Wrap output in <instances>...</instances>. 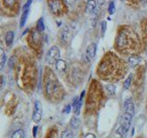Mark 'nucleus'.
I'll return each instance as SVG.
<instances>
[{"label": "nucleus", "mask_w": 147, "mask_h": 138, "mask_svg": "<svg viewBox=\"0 0 147 138\" xmlns=\"http://www.w3.org/2000/svg\"><path fill=\"white\" fill-rule=\"evenodd\" d=\"M131 38H130V34L127 30H123L119 33L118 38H117V47L119 49H125L127 46L130 44Z\"/></svg>", "instance_id": "nucleus-1"}, {"label": "nucleus", "mask_w": 147, "mask_h": 138, "mask_svg": "<svg viewBox=\"0 0 147 138\" xmlns=\"http://www.w3.org/2000/svg\"><path fill=\"white\" fill-rule=\"evenodd\" d=\"M60 59V50L56 46H53L48 51L47 54H46L45 61L49 64H56V62Z\"/></svg>", "instance_id": "nucleus-2"}, {"label": "nucleus", "mask_w": 147, "mask_h": 138, "mask_svg": "<svg viewBox=\"0 0 147 138\" xmlns=\"http://www.w3.org/2000/svg\"><path fill=\"white\" fill-rule=\"evenodd\" d=\"M41 116H42V106L39 100H36L34 103V110H33V114H32V120L35 122H39L41 120Z\"/></svg>", "instance_id": "nucleus-3"}, {"label": "nucleus", "mask_w": 147, "mask_h": 138, "mask_svg": "<svg viewBox=\"0 0 147 138\" xmlns=\"http://www.w3.org/2000/svg\"><path fill=\"white\" fill-rule=\"evenodd\" d=\"M49 8L53 14L61 13L63 9V3L61 0H49Z\"/></svg>", "instance_id": "nucleus-4"}, {"label": "nucleus", "mask_w": 147, "mask_h": 138, "mask_svg": "<svg viewBox=\"0 0 147 138\" xmlns=\"http://www.w3.org/2000/svg\"><path fill=\"white\" fill-rule=\"evenodd\" d=\"M70 36H71V31L69 30V27H64L61 32V40L63 41V43H66L69 41V39H70Z\"/></svg>", "instance_id": "nucleus-5"}, {"label": "nucleus", "mask_w": 147, "mask_h": 138, "mask_svg": "<svg viewBox=\"0 0 147 138\" xmlns=\"http://www.w3.org/2000/svg\"><path fill=\"white\" fill-rule=\"evenodd\" d=\"M96 3L95 0H87L86 2V13L88 14H93L96 11Z\"/></svg>", "instance_id": "nucleus-6"}, {"label": "nucleus", "mask_w": 147, "mask_h": 138, "mask_svg": "<svg viewBox=\"0 0 147 138\" xmlns=\"http://www.w3.org/2000/svg\"><path fill=\"white\" fill-rule=\"evenodd\" d=\"M96 53V43H91L90 45L87 46L86 48V55L88 58H94Z\"/></svg>", "instance_id": "nucleus-7"}, {"label": "nucleus", "mask_w": 147, "mask_h": 138, "mask_svg": "<svg viewBox=\"0 0 147 138\" xmlns=\"http://www.w3.org/2000/svg\"><path fill=\"white\" fill-rule=\"evenodd\" d=\"M55 67H56L57 71L60 72V73H63L65 72L66 70V63L64 60H62V59H59L58 61L55 64Z\"/></svg>", "instance_id": "nucleus-8"}, {"label": "nucleus", "mask_w": 147, "mask_h": 138, "mask_svg": "<svg viewBox=\"0 0 147 138\" xmlns=\"http://www.w3.org/2000/svg\"><path fill=\"white\" fill-rule=\"evenodd\" d=\"M84 96H85V91H83L81 93V95H80V97H79V99H78V100H77L76 104L74 106V112H75V113L76 115H78L80 112V109H81V106H82L83 98H84Z\"/></svg>", "instance_id": "nucleus-9"}, {"label": "nucleus", "mask_w": 147, "mask_h": 138, "mask_svg": "<svg viewBox=\"0 0 147 138\" xmlns=\"http://www.w3.org/2000/svg\"><path fill=\"white\" fill-rule=\"evenodd\" d=\"M29 12H30V9H26V10H23V13H22V16H21V18H20V28H23L26 23V20L28 18V16H29Z\"/></svg>", "instance_id": "nucleus-10"}, {"label": "nucleus", "mask_w": 147, "mask_h": 138, "mask_svg": "<svg viewBox=\"0 0 147 138\" xmlns=\"http://www.w3.org/2000/svg\"><path fill=\"white\" fill-rule=\"evenodd\" d=\"M141 61H142V60H141L140 57L134 56V55H133V56H131L130 58H129V60H128L129 64H130L131 66H136L137 64H140Z\"/></svg>", "instance_id": "nucleus-11"}, {"label": "nucleus", "mask_w": 147, "mask_h": 138, "mask_svg": "<svg viewBox=\"0 0 147 138\" xmlns=\"http://www.w3.org/2000/svg\"><path fill=\"white\" fill-rule=\"evenodd\" d=\"M13 40H14V32L13 31H8L7 33V36H6V43H7V45H11L12 43H13Z\"/></svg>", "instance_id": "nucleus-12"}, {"label": "nucleus", "mask_w": 147, "mask_h": 138, "mask_svg": "<svg viewBox=\"0 0 147 138\" xmlns=\"http://www.w3.org/2000/svg\"><path fill=\"white\" fill-rule=\"evenodd\" d=\"M70 124H71V127L74 128V129H77L80 125V120L78 119L77 117H73L71 122H70Z\"/></svg>", "instance_id": "nucleus-13"}, {"label": "nucleus", "mask_w": 147, "mask_h": 138, "mask_svg": "<svg viewBox=\"0 0 147 138\" xmlns=\"http://www.w3.org/2000/svg\"><path fill=\"white\" fill-rule=\"evenodd\" d=\"M105 87H106V90H107L109 92V94H110V95H114L115 92H116V87L114 85L109 84V85H106Z\"/></svg>", "instance_id": "nucleus-14"}, {"label": "nucleus", "mask_w": 147, "mask_h": 138, "mask_svg": "<svg viewBox=\"0 0 147 138\" xmlns=\"http://www.w3.org/2000/svg\"><path fill=\"white\" fill-rule=\"evenodd\" d=\"M11 138H24V132H23V130H21V129L17 130L12 135Z\"/></svg>", "instance_id": "nucleus-15"}, {"label": "nucleus", "mask_w": 147, "mask_h": 138, "mask_svg": "<svg viewBox=\"0 0 147 138\" xmlns=\"http://www.w3.org/2000/svg\"><path fill=\"white\" fill-rule=\"evenodd\" d=\"M45 29V25H44V22H43V18H40L37 22V30L39 31H43Z\"/></svg>", "instance_id": "nucleus-16"}, {"label": "nucleus", "mask_w": 147, "mask_h": 138, "mask_svg": "<svg viewBox=\"0 0 147 138\" xmlns=\"http://www.w3.org/2000/svg\"><path fill=\"white\" fill-rule=\"evenodd\" d=\"M5 62H6V54H5L4 50L0 48V66H1V67H3Z\"/></svg>", "instance_id": "nucleus-17"}, {"label": "nucleus", "mask_w": 147, "mask_h": 138, "mask_svg": "<svg viewBox=\"0 0 147 138\" xmlns=\"http://www.w3.org/2000/svg\"><path fill=\"white\" fill-rule=\"evenodd\" d=\"M132 75L131 74L130 76H129L128 77H127V79L125 80V82H124V84H123V87L125 89H129V87H130V85H131V79H132Z\"/></svg>", "instance_id": "nucleus-18"}, {"label": "nucleus", "mask_w": 147, "mask_h": 138, "mask_svg": "<svg viewBox=\"0 0 147 138\" xmlns=\"http://www.w3.org/2000/svg\"><path fill=\"white\" fill-rule=\"evenodd\" d=\"M61 138H73V133L70 130H65L63 132Z\"/></svg>", "instance_id": "nucleus-19"}, {"label": "nucleus", "mask_w": 147, "mask_h": 138, "mask_svg": "<svg viewBox=\"0 0 147 138\" xmlns=\"http://www.w3.org/2000/svg\"><path fill=\"white\" fill-rule=\"evenodd\" d=\"M108 11H109V13L110 14V15H112V14L115 13V3L113 1H111L109 4Z\"/></svg>", "instance_id": "nucleus-20"}, {"label": "nucleus", "mask_w": 147, "mask_h": 138, "mask_svg": "<svg viewBox=\"0 0 147 138\" xmlns=\"http://www.w3.org/2000/svg\"><path fill=\"white\" fill-rule=\"evenodd\" d=\"M17 0H4V4L5 6H7L8 7H12L14 5H15Z\"/></svg>", "instance_id": "nucleus-21"}, {"label": "nucleus", "mask_w": 147, "mask_h": 138, "mask_svg": "<svg viewBox=\"0 0 147 138\" xmlns=\"http://www.w3.org/2000/svg\"><path fill=\"white\" fill-rule=\"evenodd\" d=\"M106 29H107V22L103 21L102 23H101V32H102V34L105 33Z\"/></svg>", "instance_id": "nucleus-22"}, {"label": "nucleus", "mask_w": 147, "mask_h": 138, "mask_svg": "<svg viewBox=\"0 0 147 138\" xmlns=\"http://www.w3.org/2000/svg\"><path fill=\"white\" fill-rule=\"evenodd\" d=\"M31 2H32V0H28L27 3L24 5V7H23V10H26V9H30V5H31Z\"/></svg>", "instance_id": "nucleus-23"}, {"label": "nucleus", "mask_w": 147, "mask_h": 138, "mask_svg": "<svg viewBox=\"0 0 147 138\" xmlns=\"http://www.w3.org/2000/svg\"><path fill=\"white\" fill-rule=\"evenodd\" d=\"M4 83H5V80H4V76H0V90H1V89H3Z\"/></svg>", "instance_id": "nucleus-24"}, {"label": "nucleus", "mask_w": 147, "mask_h": 138, "mask_svg": "<svg viewBox=\"0 0 147 138\" xmlns=\"http://www.w3.org/2000/svg\"><path fill=\"white\" fill-rule=\"evenodd\" d=\"M76 0H65L66 4H67V5H69V6H71V5L75 4V3H76Z\"/></svg>", "instance_id": "nucleus-25"}, {"label": "nucleus", "mask_w": 147, "mask_h": 138, "mask_svg": "<svg viewBox=\"0 0 147 138\" xmlns=\"http://www.w3.org/2000/svg\"><path fill=\"white\" fill-rule=\"evenodd\" d=\"M85 138H96V136L93 135V133H87V135L85 136Z\"/></svg>", "instance_id": "nucleus-26"}, {"label": "nucleus", "mask_w": 147, "mask_h": 138, "mask_svg": "<svg viewBox=\"0 0 147 138\" xmlns=\"http://www.w3.org/2000/svg\"><path fill=\"white\" fill-rule=\"evenodd\" d=\"M70 109H71V106H70V105H68L67 107L65 108V110H63V112H65V113H69V112H70Z\"/></svg>", "instance_id": "nucleus-27"}, {"label": "nucleus", "mask_w": 147, "mask_h": 138, "mask_svg": "<svg viewBox=\"0 0 147 138\" xmlns=\"http://www.w3.org/2000/svg\"><path fill=\"white\" fill-rule=\"evenodd\" d=\"M37 129H38V127H37V126H35V127L33 128V135H34V136H36V132H37Z\"/></svg>", "instance_id": "nucleus-28"}, {"label": "nucleus", "mask_w": 147, "mask_h": 138, "mask_svg": "<svg viewBox=\"0 0 147 138\" xmlns=\"http://www.w3.org/2000/svg\"><path fill=\"white\" fill-rule=\"evenodd\" d=\"M146 109H147V106H146Z\"/></svg>", "instance_id": "nucleus-29"}]
</instances>
